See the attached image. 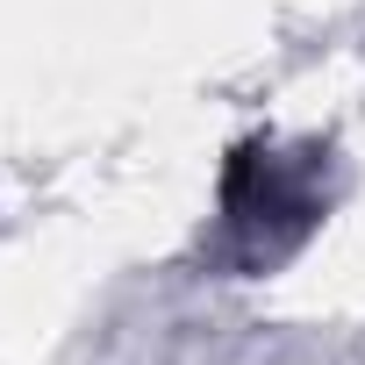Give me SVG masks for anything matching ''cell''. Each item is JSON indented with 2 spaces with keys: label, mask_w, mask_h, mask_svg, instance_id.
I'll return each instance as SVG.
<instances>
[{
  "label": "cell",
  "mask_w": 365,
  "mask_h": 365,
  "mask_svg": "<svg viewBox=\"0 0 365 365\" xmlns=\"http://www.w3.org/2000/svg\"><path fill=\"white\" fill-rule=\"evenodd\" d=\"M315 215H322V201H315V165L308 158H279L272 143H237L230 150L222 222L251 258H279L294 237H308Z\"/></svg>",
  "instance_id": "1"
}]
</instances>
